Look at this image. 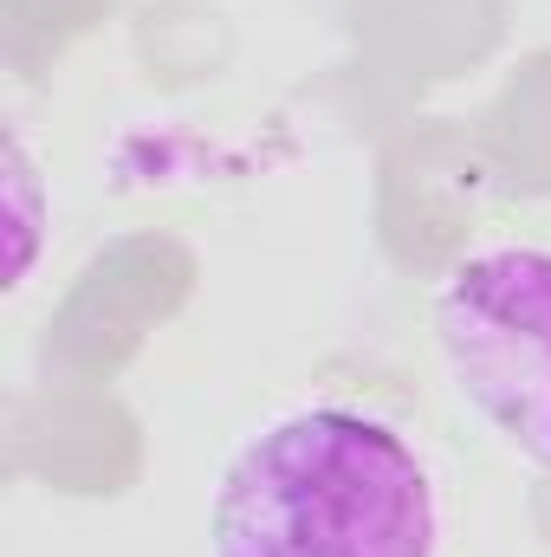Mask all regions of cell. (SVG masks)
<instances>
[{"mask_svg": "<svg viewBox=\"0 0 551 557\" xmlns=\"http://www.w3.org/2000/svg\"><path fill=\"white\" fill-rule=\"evenodd\" d=\"M448 512L409 434L357 403H298L221 467L208 557H441Z\"/></svg>", "mask_w": 551, "mask_h": 557, "instance_id": "1", "label": "cell"}, {"mask_svg": "<svg viewBox=\"0 0 551 557\" xmlns=\"http://www.w3.org/2000/svg\"><path fill=\"white\" fill-rule=\"evenodd\" d=\"M434 350L454 396L513 454L551 467V247L461 253L434 285Z\"/></svg>", "mask_w": 551, "mask_h": 557, "instance_id": "2", "label": "cell"}, {"mask_svg": "<svg viewBox=\"0 0 551 557\" xmlns=\"http://www.w3.org/2000/svg\"><path fill=\"white\" fill-rule=\"evenodd\" d=\"M7 221H13V285L33 278L39 260V234H46V208H39V162L20 131H7Z\"/></svg>", "mask_w": 551, "mask_h": 557, "instance_id": "3", "label": "cell"}]
</instances>
